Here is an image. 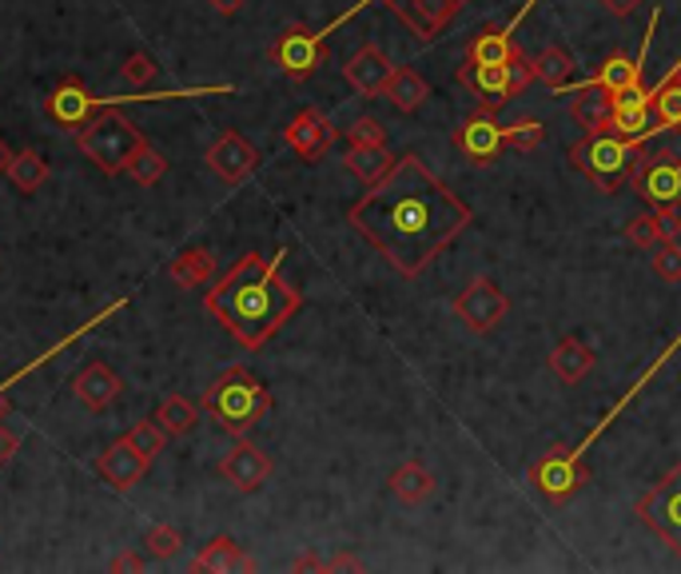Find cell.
<instances>
[{
  "label": "cell",
  "instance_id": "cell-1",
  "mask_svg": "<svg viewBox=\"0 0 681 574\" xmlns=\"http://www.w3.org/2000/svg\"><path fill=\"white\" fill-rule=\"evenodd\" d=\"M346 220L399 276L415 280L471 228L474 211L415 152H406L351 204Z\"/></svg>",
  "mask_w": 681,
  "mask_h": 574
},
{
  "label": "cell",
  "instance_id": "cell-2",
  "mask_svg": "<svg viewBox=\"0 0 681 574\" xmlns=\"http://www.w3.org/2000/svg\"><path fill=\"white\" fill-rule=\"evenodd\" d=\"M283 256H288V247H279L276 256L267 259L259 252H247L204 295L208 316L247 352H259L267 340H276L283 323L303 307V292L283 280Z\"/></svg>",
  "mask_w": 681,
  "mask_h": 574
},
{
  "label": "cell",
  "instance_id": "cell-3",
  "mask_svg": "<svg viewBox=\"0 0 681 574\" xmlns=\"http://www.w3.org/2000/svg\"><path fill=\"white\" fill-rule=\"evenodd\" d=\"M678 352H681V331H678V340H670V347H666V352H661L658 359H654V364H649L646 371L637 376V383L625 387V395L618 399V403H613V407L606 411V415H601L598 423H594V431H589L586 439H582V443H574V447H550V451H546L543 459H534L531 471H526V479L534 483V491L543 494V499H550V503H567V499H574V494L589 483L586 451L594 443H598L601 435L610 431V423L618 419V415H622V411L630 407V403H634V399L642 395V391H646L649 383H654V376H658L661 367L670 364V355H678Z\"/></svg>",
  "mask_w": 681,
  "mask_h": 574
},
{
  "label": "cell",
  "instance_id": "cell-4",
  "mask_svg": "<svg viewBox=\"0 0 681 574\" xmlns=\"http://www.w3.org/2000/svg\"><path fill=\"white\" fill-rule=\"evenodd\" d=\"M199 407L208 411L211 419L220 423L223 431L243 439L255 423L271 411V391L247 371V367H228L220 379H211Z\"/></svg>",
  "mask_w": 681,
  "mask_h": 574
},
{
  "label": "cell",
  "instance_id": "cell-5",
  "mask_svg": "<svg viewBox=\"0 0 681 574\" xmlns=\"http://www.w3.org/2000/svg\"><path fill=\"white\" fill-rule=\"evenodd\" d=\"M646 144L642 141H625L618 132H586L577 144H570V164L589 176L601 192H618L630 180V168H634L637 152Z\"/></svg>",
  "mask_w": 681,
  "mask_h": 574
},
{
  "label": "cell",
  "instance_id": "cell-6",
  "mask_svg": "<svg viewBox=\"0 0 681 574\" xmlns=\"http://www.w3.org/2000/svg\"><path fill=\"white\" fill-rule=\"evenodd\" d=\"M139 144H148L144 141V132H139L127 117L112 112V108L100 112V117H93L84 129H76V148H81L105 176H120V172H127V160L139 152Z\"/></svg>",
  "mask_w": 681,
  "mask_h": 574
},
{
  "label": "cell",
  "instance_id": "cell-7",
  "mask_svg": "<svg viewBox=\"0 0 681 574\" xmlns=\"http://www.w3.org/2000/svg\"><path fill=\"white\" fill-rule=\"evenodd\" d=\"M459 81L478 96V108H486V112H502L514 96H522L534 81H538V72H534V60H526L519 52V57L507 60V64H471V60H462Z\"/></svg>",
  "mask_w": 681,
  "mask_h": 574
},
{
  "label": "cell",
  "instance_id": "cell-8",
  "mask_svg": "<svg viewBox=\"0 0 681 574\" xmlns=\"http://www.w3.org/2000/svg\"><path fill=\"white\" fill-rule=\"evenodd\" d=\"M367 4H375V0H358V4H351V12H343V16H339V21H331L327 28H303V24H295V28H288V33L279 36L276 45L267 48V57L276 60V64L288 72L291 81H312L315 72L324 69V60H327V36L336 33L339 24L351 21L358 9H367Z\"/></svg>",
  "mask_w": 681,
  "mask_h": 574
},
{
  "label": "cell",
  "instance_id": "cell-9",
  "mask_svg": "<svg viewBox=\"0 0 681 574\" xmlns=\"http://www.w3.org/2000/svg\"><path fill=\"white\" fill-rule=\"evenodd\" d=\"M637 518L681 559V463L666 471V479L637 499Z\"/></svg>",
  "mask_w": 681,
  "mask_h": 574
},
{
  "label": "cell",
  "instance_id": "cell-10",
  "mask_svg": "<svg viewBox=\"0 0 681 574\" xmlns=\"http://www.w3.org/2000/svg\"><path fill=\"white\" fill-rule=\"evenodd\" d=\"M634 192L646 199L649 208H678L681 204V156L678 152H637L634 168H630Z\"/></svg>",
  "mask_w": 681,
  "mask_h": 574
},
{
  "label": "cell",
  "instance_id": "cell-11",
  "mask_svg": "<svg viewBox=\"0 0 681 574\" xmlns=\"http://www.w3.org/2000/svg\"><path fill=\"white\" fill-rule=\"evenodd\" d=\"M375 4L391 9L423 45H435L471 0H375Z\"/></svg>",
  "mask_w": 681,
  "mask_h": 574
},
{
  "label": "cell",
  "instance_id": "cell-12",
  "mask_svg": "<svg viewBox=\"0 0 681 574\" xmlns=\"http://www.w3.org/2000/svg\"><path fill=\"white\" fill-rule=\"evenodd\" d=\"M507 312H510V300L498 292V283L486 280V276L466 283L459 292V300H454V316L471 331H478V335H483V331H495L498 323L507 319Z\"/></svg>",
  "mask_w": 681,
  "mask_h": 574
},
{
  "label": "cell",
  "instance_id": "cell-13",
  "mask_svg": "<svg viewBox=\"0 0 681 574\" xmlns=\"http://www.w3.org/2000/svg\"><path fill=\"white\" fill-rule=\"evenodd\" d=\"M495 117L498 112L478 108V112H471V117L451 132L454 148H459L466 160H474V164H490V160H498V152L507 148V136H502L507 124H498Z\"/></svg>",
  "mask_w": 681,
  "mask_h": 574
},
{
  "label": "cell",
  "instance_id": "cell-14",
  "mask_svg": "<svg viewBox=\"0 0 681 574\" xmlns=\"http://www.w3.org/2000/svg\"><path fill=\"white\" fill-rule=\"evenodd\" d=\"M658 21H661V12L654 9L649 12V28H646L642 48H637V57H622V52H613V57L606 60V64H601V69L594 72L586 84H601V88L613 93V96L630 93V88H642V69H646V60H649V40H654V33H658Z\"/></svg>",
  "mask_w": 681,
  "mask_h": 574
},
{
  "label": "cell",
  "instance_id": "cell-15",
  "mask_svg": "<svg viewBox=\"0 0 681 574\" xmlns=\"http://www.w3.org/2000/svg\"><path fill=\"white\" fill-rule=\"evenodd\" d=\"M339 141V129L319 112V108H303L300 117L283 129V144L303 160H324L331 152V144Z\"/></svg>",
  "mask_w": 681,
  "mask_h": 574
},
{
  "label": "cell",
  "instance_id": "cell-16",
  "mask_svg": "<svg viewBox=\"0 0 681 574\" xmlns=\"http://www.w3.org/2000/svg\"><path fill=\"white\" fill-rule=\"evenodd\" d=\"M204 164L223 180V184H243L259 168V152H255L243 132H223L220 141L211 144Z\"/></svg>",
  "mask_w": 681,
  "mask_h": 574
},
{
  "label": "cell",
  "instance_id": "cell-17",
  "mask_svg": "<svg viewBox=\"0 0 681 574\" xmlns=\"http://www.w3.org/2000/svg\"><path fill=\"white\" fill-rule=\"evenodd\" d=\"M100 105H108V100H96V96L88 93V88H84L76 76H64V81H60L57 88L48 93L45 112L57 120L60 129H84Z\"/></svg>",
  "mask_w": 681,
  "mask_h": 574
},
{
  "label": "cell",
  "instance_id": "cell-18",
  "mask_svg": "<svg viewBox=\"0 0 681 574\" xmlns=\"http://www.w3.org/2000/svg\"><path fill=\"white\" fill-rule=\"evenodd\" d=\"M271 471H276V467H271V459H267L255 443H247V439H240V443L231 447L228 455L220 459V475L240 494L259 491V487L271 479Z\"/></svg>",
  "mask_w": 681,
  "mask_h": 574
},
{
  "label": "cell",
  "instance_id": "cell-19",
  "mask_svg": "<svg viewBox=\"0 0 681 574\" xmlns=\"http://www.w3.org/2000/svg\"><path fill=\"white\" fill-rule=\"evenodd\" d=\"M148 463L151 459H144L136 451V447L127 443V439H115L108 451H100V459H96V471H100V479L112 487V491H132L144 475H148Z\"/></svg>",
  "mask_w": 681,
  "mask_h": 574
},
{
  "label": "cell",
  "instance_id": "cell-20",
  "mask_svg": "<svg viewBox=\"0 0 681 574\" xmlns=\"http://www.w3.org/2000/svg\"><path fill=\"white\" fill-rule=\"evenodd\" d=\"M343 76L358 96H379V93H387V84H391L394 64L382 57L379 45H363L355 57L343 64Z\"/></svg>",
  "mask_w": 681,
  "mask_h": 574
},
{
  "label": "cell",
  "instance_id": "cell-21",
  "mask_svg": "<svg viewBox=\"0 0 681 574\" xmlns=\"http://www.w3.org/2000/svg\"><path fill=\"white\" fill-rule=\"evenodd\" d=\"M574 96L570 100V117L582 132H606L610 129V117H613V93H606L601 84H574V88H562L558 96Z\"/></svg>",
  "mask_w": 681,
  "mask_h": 574
},
{
  "label": "cell",
  "instance_id": "cell-22",
  "mask_svg": "<svg viewBox=\"0 0 681 574\" xmlns=\"http://www.w3.org/2000/svg\"><path fill=\"white\" fill-rule=\"evenodd\" d=\"M681 235V211L678 208H654V211H642L634 220L625 223V240L637 244L642 252H654L658 244L666 240H678Z\"/></svg>",
  "mask_w": 681,
  "mask_h": 574
},
{
  "label": "cell",
  "instance_id": "cell-23",
  "mask_svg": "<svg viewBox=\"0 0 681 574\" xmlns=\"http://www.w3.org/2000/svg\"><path fill=\"white\" fill-rule=\"evenodd\" d=\"M72 391H76V399H81L88 411H105V407H112L115 399H120L124 379L115 376L108 364H88L81 376L72 379Z\"/></svg>",
  "mask_w": 681,
  "mask_h": 574
},
{
  "label": "cell",
  "instance_id": "cell-24",
  "mask_svg": "<svg viewBox=\"0 0 681 574\" xmlns=\"http://www.w3.org/2000/svg\"><path fill=\"white\" fill-rule=\"evenodd\" d=\"M594 364H598V359H594V352H589V343L574 340V335L558 340L555 352H550V359H546V367L555 371L558 383H567V387L582 383V379L594 371Z\"/></svg>",
  "mask_w": 681,
  "mask_h": 574
},
{
  "label": "cell",
  "instance_id": "cell-25",
  "mask_svg": "<svg viewBox=\"0 0 681 574\" xmlns=\"http://www.w3.org/2000/svg\"><path fill=\"white\" fill-rule=\"evenodd\" d=\"M343 168L370 188V184H379V180L394 168V156L387 144H346Z\"/></svg>",
  "mask_w": 681,
  "mask_h": 574
},
{
  "label": "cell",
  "instance_id": "cell-26",
  "mask_svg": "<svg viewBox=\"0 0 681 574\" xmlns=\"http://www.w3.org/2000/svg\"><path fill=\"white\" fill-rule=\"evenodd\" d=\"M192 571H216V574H231V571H255V559L252 554H243V547L228 535L220 539H211L204 551L196 554V563Z\"/></svg>",
  "mask_w": 681,
  "mask_h": 574
},
{
  "label": "cell",
  "instance_id": "cell-27",
  "mask_svg": "<svg viewBox=\"0 0 681 574\" xmlns=\"http://www.w3.org/2000/svg\"><path fill=\"white\" fill-rule=\"evenodd\" d=\"M649 96H654V124H658V132L681 129V60L649 88Z\"/></svg>",
  "mask_w": 681,
  "mask_h": 574
},
{
  "label": "cell",
  "instance_id": "cell-28",
  "mask_svg": "<svg viewBox=\"0 0 681 574\" xmlns=\"http://www.w3.org/2000/svg\"><path fill=\"white\" fill-rule=\"evenodd\" d=\"M391 494L399 499V503H406V506H418V503H427L430 494H435V475H430L423 463H403V467L394 471L391 479Z\"/></svg>",
  "mask_w": 681,
  "mask_h": 574
},
{
  "label": "cell",
  "instance_id": "cell-29",
  "mask_svg": "<svg viewBox=\"0 0 681 574\" xmlns=\"http://www.w3.org/2000/svg\"><path fill=\"white\" fill-rule=\"evenodd\" d=\"M172 280L180 283V288H204V283L216 276V256H211L208 247H187V252H180V256L172 259Z\"/></svg>",
  "mask_w": 681,
  "mask_h": 574
},
{
  "label": "cell",
  "instance_id": "cell-30",
  "mask_svg": "<svg viewBox=\"0 0 681 574\" xmlns=\"http://www.w3.org/2000/svg\"><path fill=\"white\" fill-rule=\"evenodd\" d=\"M387 96H391V105L399 108V112H415V108L427 105L430 84L423 81L415 69H394L391 84H387Z\"/></svg>",
  "mask_w": 681,
  "mask_h": 574
},
{
  "label": "cell",
  "instance_id": "cell-31",
  "mask_svg": "<svg viewBox=\"0 0 681 574\" xmlns=\"http://www.w3.org/2000/svg\"><path fill=\"white\" fill-rule=\"evenodd\" d=\"M534 72H538V81H543L550 93H562L570 84V76H574V57H570L562 45H550L534 57Z\"/></svg>",
  "mask_w": 681,
  "mask_h": 574
},
{
  "label": "cell",
  "instance_id": "cell-32",
  "mask_svg": "<svg viewBox=\"0 0 681 574\" xmlns=\"http://www.w3.org/2000/svg\"><path fill=\"white\" fill-rule=\"evenodd\" d=\"M9 180H12V188L16 192H36V188H45V180H48V164H45V156L33 152V148H24V152L12 156V168H9Z\"/></svg>",
  "mask_w": 681,
  "mask_h": 574
},
{
  "label": "cell",
  "instance_id": "cell-33",
  "mask_svg": "<svg viewBox=\"0 0 681 574\" xmlns=\"http://www.w3.org/2000/svg\"><path fill=\"white\" fill-rule=\"evenodd\" d=\"M156 419H160V427L168 435H187L199 423V407L184 395H168L160 403V411H156Z\"/></svg>",
  "mask_w": 681,
  "mask_h": 574
},
{
  "label": "cell",
  "instance_id": "cell-34",
  "mask_svg": "<svg viewBox=\"0 0 681 574\" xmlns=\"http://www.w3.org/2000/svg\"><path fill=\"white\" fill-rule=\"evenodd\" d=\"M163 172H168V156L156 152L151 144H139V152L127 160V176L136 180V184H144V188H151V184H160Z\"/></svg>",
  "mask_w": 681,
  "mask_h": 574
},
{
  "label": "cell",
  "instance_id": "cell-35",
  "mask_svg": "<svg viewBox=\"0 0 681 574\" xmlns=\"http://www.w3.org/2000/svg\"><path fill=\"white\" fill-rule=\"evenodd\" d=\"M502 136H507V148H514V152H534V148L546 141V124L534 117H522V120H514V124H507Z\"/></svg>",
  "mask_w": 681,
  "mask_h": 574
},
{
  "label": "cell",
  "instance_id": "cell-36",
  "mask_svg": "<svg viewBox=\"0 0 681 574\" xmlns=\"http://www.w3.org/2000/svg\"><path fill=\"white\" fill-rule=\"evenodd\" d=\"M124 439L132 447H136V451L144 459H156L163 451V443H168V431L160 427V419H139L136 427H132V431L124 435Z\"/></svg>",
  "mask_w": 681,
  "mask_h": 574
},
{
  "label": "cell",
  "instance_id": "cell-37",
  "mask_svg": "<svg viewBox=\"0 0 681 574\" xmlns=\"http://www.w3.org/2000/svg\"><path fill=\"white\" fill-rule=\"evenodd\" d=\"M649 264H654V271H658L661 280H670V283H678L681 280V247H678V240H666V244H658L654 252H649Z\"/></svg>",
  "mask_w": 681,
  "mask_h": 574
},
{
  "label": "cell",
  "instance_id": "cell-38",
  "mask_svg": "<svg viewBox=\"0 0 681 574\" xmlns=\"http://www.w3.org/2000/svg\"><path fill=\"white\" fill-rule=\"evenodd\" d=\"M144 547L151 551V559H175L180 547H184V539H180V530L175 527H151Z\"/></svg>",
  "mask_w": 681,
  "mask_h": 574
},
{
  "label": "cell",
  "instance_id": "cell-39",
  "mask_svg": "<svg viewBox=\"0 0 681 574\" xmlns=\"http://www.w3.org/2000/svg\"><path fill=\"white\" fill-rule=\"evenodd\" d=\"M120 72H124V81L132 84V88H148V84L156 81V60H151L148 52H132Z\"/></svg>",
  "mask_w": 681,
  "mask_h": 574
},
{
  "label": "cell",
  "instance_id": "cell-40",
  "mask_svg": "<svg viewBox=\"0 0 681 574\" xmlns=\"http://www.w3.org/2000/svg\"><path fill=\"white\" fill-rule=\"evenodd\" d=\"M346 144H387V129L375 117H358L346 124Z\"/></svg>",
  "mask_w": 681,
  "mask_h": 574
},
{
  "label": "cell",
  "instance_id": "cell-41",
  "mask_svg": "<svg viewBox=\"0 0 681 574\" xmlns=\"http://www.w3.org/2000/svg\"><path fill=\"white\" fill-rule=\"evenodd\" d=\"M16 451H21V435L9 431V427L0 423V467H4V463H9V459L16 455Z\"/></svg>",
  "mask_w": 681,
  "mask_h": 574
},
{
  "label": "cell",
  "instance_id": "cell-42",
  "mask_svg": "<svg viewBox=\"0 0 681 574\" xmlns=\"http://www.w3.org/2000/svg\"><path fill=\"white\" fill-rule=\"evenodd\" d=\"M598 4H601V9H606V12H613L618 21H625V16H634V12L642 9L646 0H598Z\"/></svg>",
  "mask_w": 681,
  "mask_h": 574
},
{
  "label": "cell",
  "instance_id": "cell-43",
  "mask_svg": "<svg viewBox=\"0 0 681 574\" xmlns=\"http://www.w3.org/2000/svg\"><path fill=\"white\" fill-rule=\"evenodd\" d=\"M108 571H144V559H139V554H132V551H120L112 559V563H108Z\"/></svg>",
  "mask_w": 681,
  "mask_h": 574
},
{
  "label": "cell",
  "instance_id": "cell-44",
  "mask_svg": "<svg viewBox=\"0 0 681 574\" xmlns=\"http://www.w3.org/2000/svg\"><path fill=\"white\" fill-rule=\"evenodd\" d=\"M327 571H363V559H355V554H339V559H327Z\"/></svg>",
  "mask_w": 681,
  "mask_h": 574
},
{
  "label": "cell",
  "instance_id": "cell-45",
  "mask_svg": "<svg viewBox=\"0 0 681 574\" xmlns=\"http://www.w3.org/2000/svg\"><path fill=\"white\" fill-rule=\"evenodd\" d=\"M243 4H247V0H211V9L220 12V16H235Z\"/></svg>",
  "mask_w": 681,
  "mask_h": 574
},
{
  "label": "cell",
  "instance_id": "cell-46",
  "mask_svg": "<svg viewBox=\"0 0 681 574\" xmlns=\"http://www.w3.org/2000/svg\"><path fill=\"white\" fill-rule=\"evenodd\" d=\"M295 571H327V559H295Z\"/></svg>",
  "mask_w": 681,
  "mask_h": 574
},
{
  "label": "cell",
  "instance_id": "cell-47",
  "mask_svg": "<svg viewBox=\"0 0 681 574\" xmlns=\"http://www.w3.org/2000/svg\"><path fill=\"white\" fill-rule=\"evenodd\" d=\"M12 156H16V152H12L9 144L0 141V176H9V168H12Z\"/></svg>",
  "mask_w": 681,
  "mask_h": 574
},
{
  "label": "cell",
  "instance_id": "cell-48",
  "mask_svg": "<svg viewBox=\"0 0 681 574\" xmlns=\"http://www.w3.org/2000/svg\"><path fill=\"white\" fill-rule=\"evenodd\" d=\"M0 419H4V399H0Z\"/></svg>",
  "mask_w": 681,
  "mask_h": 574
}]
</instances>
